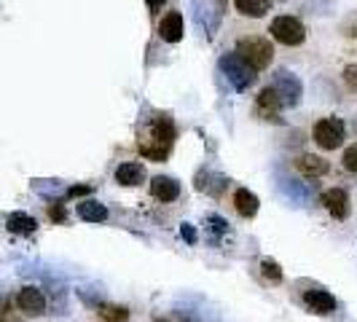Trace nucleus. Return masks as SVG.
<instances>
[{"label":"nucleus","instance_id":"obj_1","mask_svg":"<svg viewBox=\"0 0 357 322\" xmlns=\"http://www.w3.org/2000/svg\"><path fill=\"white\" fill-rule=\"evenodd\" d=\"M175 121L169 113H159L156 118H151V124L145 129V135H140L137 151L143 153L148 161H164L169 156V148L175 143Z\"/></svg>","mask_w":357,"mask_h":322},{"label":"nucleus","instance_id":"obj_2","mask_svg":"<svg viewBox=\"0 0 357 322\" xmlns=\"http://www.w3.org/2000/svg\"><path fill=\"white\" fill-rule=\"evenodd\" d=\"M236 54L250 65L252 70H266L274 59V46L268 38L261 36H248V38H239L236 40Z\"/></svg>","mask_w":357,"mask_h":322},{"label":"nucleus","instance_id":"obj_3","mask_svg":"<svg viewBox=\"0 0 357 322\" xmlns=\"http://www.w3.org/2000/svg\"><path fill=\"white\" fill-rule=\"evenodd\" d=\"M226 8H229V0H191V17L207 38L218 33Z\"/></svg>","mask_w":357,"mask_h":322},{"label":"nucleus","instance_id":"obj_4","mask_svg":"<svg viewBox=\"0 0 357 322\" xmlns=\"http://www.w3.org/2000/svg\"><path fill=\"white\" fill-rule=\"evenodd\" d=\"M218 68H220V72L226 75V81H229L236 91H248L252 84H255V78H258L255 70H252L250 65H248L236 52L223 54V56L218 59Z\"/></svg>","mask_w":357,"mask_h":322},{"label":"nucleus","instance_id":"obj_5","mask_svg":"<svg viewBox=\"0 0 357 322\" xmlns=\"http://www.w3.org/2000/svg\"><path fill=\"white\" fill-rule=\"evenodd\" d=\"M312 140L322 151H336L347 140V124L336 116H325L312 126Z\"/></svg>","mask_w":357,"mask_h":322},{"label":"nucleus","instance_id":"obj_6","mask_svg":"<svg viewBox=\"0 0 357 322\" xmlns=\"http://www.w3.org/2000/svg\"><path fill=\"white\" fill-rule=\"evenodd\" d=\"M268 33L277 43L282 46H301L306 40V27L298 17H290V14H282V17H274L271 24H268Z\"/></svg>","mask_w":357,"mask_h":322},{"label":"nucleus","instance_id":"obj_7","mask_svg":"<svg viewBox=\"0 0 357 322\" xmlns=\"http://www.w3.org/2000/svg\"><path fill=\"white\" fill-rule=\"evenodd\" d=\"M271 89L277 91L282 107H296L304 97V84L298 81V75H293L290 70H277L271 78Z\"/></svg>","mask_w":357,"mask_h":322},{"label":"nucleus","instance_id":"obj_8","mask_svg":"<svg viewBox=\"0 0 357 322\" xmlns=\"http://www.w3.org/2000/svg\"><path fill=\"white\" fill-rule=\"evenodd\" d=\"M14 306H17V312L22 317H43L46 309H49V298H46V293L40 287L27 285L17 293Z\"/></svg>","mask_w":357,"mask_h":322},{"label":"nucleus","instance_id":"obj_9","mask_svg":"<svg viewBox=\"0 0 357 322\" xmlns=\"http://www.w3.org/2000/svg\"><path fill=\"white\" fill-rule=\"evenodd\" d=\"M320 201H322V207L328 210V215L336 217V220H347L349 213H352V199H349V194H347L344 188H339V185L325 188L320 194Z\"/></svg>","mask_w":357,"mask_h":322},{"label":"nucleus","instance_id":"obj_10","mask_svg":"<svg viewBox=\"0 0 357 322\" xmlns=\"http://www.w3.org/2000/svg\"><path fill=\"white\" fill-rule=\"evenodd\" d=\"M304 306L312 312V314H333L336 309H339V301H336V296H331L328 290H322V287H312V290H306L304 293Z\"/></svg>","mask_w":357,"mask_h":322},{"label":"nucleus","instance_id":"obj_11","mask_svg":"<svg viewBox=\"0 0 357 322\" xmlns=\"http://www.w3.org/2000/svg\"><path fill=\"white\" fill-rule=\"evenodd\" d=\"M280 110H282V102H280V97H277V91L266 86V89H261V94L255 97V113L264 118V121H274V124H280L282 118H280Z\"/></svg>","mask_w":357,"mask_h":322},{"label":"nucleus","instance_id":"obj_12","mask_svg":"<svg viewBox=\"0 0 357 322\" xmlns=\"http://www.w3.org/2000/svg\"><path fill=\"white\" fill-rule=\"evenodd\" d=\"M277 188H280V194H282L287 201H293V204H298V207L309 204V199H312V194H309V188H306L304 183L287 178V175H282V172L277 175Z\"/></svg>","mask_w":357,"mask_h":322},{"label":"nucleus","instance_id":"obj_13","mask_svg":"<svg viewBox=\"0 0 357 322\" xmlns=\"http://www.w3.org/2000/svg\"><path fill=\"white\" fill-rule=\"evenodd\" d=\"M296 164V169L304 175V178H322V175H328L331 172V164H328V159H322V156H317V153H301L298 159L293 161Z\"/></svg>","mask_w":357,"mask_h":322},{"label":"nucleus","instance_id":"obj_14","mask_svg":"<svg viewBox=\"0 0 357 322\" xmlns=\"http://www.w3.org/2000/svg\"><path fill=\"white\" fill-rule=\"evenodd\" d=\"M116 183L124 188H137L145 183V167L140 161H124L116 167Z\"/></svg>","mask_w":357,"mask_h":322},{"label":"nucleus","instance_id":"obj_15","mask_svg":"<svg viewBox=\"0 0 357 322\" xmlns=\"http://www.w3.org/2000/svg\"><path fill=\"white\" fill-rule=\"evenodd\" d=\"M183 14L180 11H169L164 14L159 22V38L164 43H180L183 40Z\"/></svg>","mask_w":357,"mask_h":322},{"label":"nucleus","instance_id":"obj_16","mask_svg":"<svg viewBox=\"0 0 357 322\" xmlns=\"http://www.w3.org/2000/svg\"><path fill=\"white\" fill-rule=\"evenodd\" d=\"M151 197L169 204V201H175L180 197V183L175 178H169V175H156L151 180Z\"/></svg>","mask_w":357,"mask_h":322},{"label":"nucleus","instance_id":"obj_17","mask_svg":"<svg viewBox=\"0 0 357 322\" xmlns=\"http://www.w3.org/2000/svg\"><path fill=\"white\" fill-rule=\"evenodd\" d=\"M231 201H234V210L242 215V217H255L258 207H261V201H258V197L252 194L250 188H236Z\"/></svg>","mask_w":357,"mask_h":322},{"label":"nucleus","instance_id":"obj_18","mask_svg":"<svg viewBox=\"0 0 357 322\" xmlns=\"http://www.w3.org/2000/svg\"><path fill=\"white\" fill-rule=\"evenodd\" d=\"M75 213H78L81 220H86V223H105L107 220V207L100 204L97 199H84V201H78V204H75Z\"/></svg>","mask_w":357,"mask_h":322},{"label":"nucleus","instance_id":"obj_19","mask_svg":"<svg viewBox=\"0 0 357 322\" xmlns=\"http://www.w3.org/2000/svg\"><path fill=\"white\" fill-rule=\"evenodd\" d=\"M6 229H8L11 233H22V236H27V233L38 231V220L27 213H11L8 217H6Z\"/></svg>","mask_w":357,"mask_h":322},{"label":"nucleus","instance_id":"obj_20","mask_svg":"<svg viewBox=\"0 0 357 322\" xmlns=\"http://www.w3.org/2000/svg\"><path fill=\"white\" fill-rule=\"evenodd\" d=\"M274 0H234V8L242 14V17H250V19H261L266 17L271 11Z\"/></svg>","mask_w":357,"mask_h":322},{"label":"nucleus","instance_id":"obj_21","mask_svg":"<svg viewBox=\"0 0 357 322\" xmlns=\"http://www.w3.org/2000/svg\"><path fill=\"white\" fill-rule=\"evenodd\" d=\"M197 185L199 191H207L210 197H223V191L229 188V178H223L218 172H202Z\"/></svg>","mask_w":357,"mask_h":322},{"label":"nucleus","instance_id":"obj_22","mask_svg":"<svg viewBox=\"0 0 357 322\" xmlns=\"http://www.w3.org/2000/svg\"><path fill=\"white\" fill-rule=\"evenodd\" d=\"M97 317L102 322H129V309L126 306H119V304H102L97 306Z\"/></svg>","mask_w":357,"mask_h":322},{"label":"nucleus","instance_id":"obj_23","mask_svg":"<svg viewBox=\"0 0 357 322\" xmlns=\"http://www.w3.org/2000/svg\"><path fill=\"white\" fill-rule=\"evenodd\" d=\"M204 223H207V236H210V242H215V245L229 233V223H226V217H220V215H215V213L207 215Z\"/></svg>","mask_w":357,"mask_h":322},{"label":"nucleus","instance_id":"obj_24","mask_svg":"<svg viewBox=\"0 0 357 322\" xmlns=\"http://www.w3.org/2000/svg\"><path fill=\"white\" fill-rule=\"evenodd\" d=\"M261 271H264V277H266L268 282H274V285H280V282H282V266H280L277 261L264 258V261H261Z\"/></svg>","mask_w":357,"mask_h":322},{"label":"nucleus","instance_id":"obj_25","mask_svg":"<svg viewBox=\"0 0 357 322\" xmlns=\"http://www.w3.org/2000/svg\"><path fill=\"white\" fill-rule=\"evenodd\" d=\"M153 322H199V320L194 317V312H180V309H175V312L153 314Z\"/></svg>","mask_w":357,"mask_h":322},{"label":"nucleus","instance_id":"obj_26","mask_svg":"<svg viewBox=\"0 0 357 322\" xmlns=\"http://www.w3.org/2000/svg\"><path fill=\"white\" fill-rule=\"evenodd\" d=\"M341 167H344L347 172H355L357 175V143H352L347 151H344V156H341Z\"/></svg>","mask_w":357,"mask_h":322},{"label":"nucleus","instance_id":"obj_27","mask_svg":"<svg viewBox=\"0 0 357 322\" xmlns=\"http://www.w3.org/2000/svg\"><path fill=\"white\" fill-rule=\"evenodd\" d=\"M341 78H344L347 89L355 91V94H357V65H347V68L341 70Z\"/></svg>","mask_w":357,"mask_h":322},{"label":"nucleus","instance_id":"obj_28","mask_svg":"<svg viewBox=\"0 0 357 322\" xmlns=\"http://www.w3.org/2000/svg\"><path fill=\"white\" fill-rule=\"evenodd\" d=\"M0 322H24V317L14 312L11 304H0Z\"/></svg>","mask_w":357,"mask_h":322},{"label":"nucleus","instance_id":"obj_29","mask_svg":"<svg viewBox=\"0 0 357 322\" xmlns=\"http://www.w3.org/2000/svg\"><path fill=\"white\" fill-rule=\"evenodd\" d=\"M49 217H52L54 223H65L68 213H65V207H62L59 201H52V204H49Z\"/></svg>","mask_w":357,"mask_h":322},{"label":"nucleus","instance_id":"obj_30","mask_svg":"<svg viewBox=\"0 0 357 322\" xmlns=\"http://www.w3.org/2000/svg\"><path fill=\"white\" fill-rule=\"evenodd\" d=\"M180 236H183L188 245H197V231H194L191 223H183V226H180Z\"/></svg>","mask_w":357,"mask_h":322},{"label":"nucleus","instance_id":"obj_31","mask_svg":"<svg viewBox=\"0 0 357 322\" xmlns=\"http://www.w3.org/2000/svg\"><path fill=\"white\" fill-rule=\"evenodd\" d=\"M91 191H94V188H91V185H70V188H68V197H70V199H78V197H89Z\"/></svg>","mask_w":357,"mask_h":322},{"label":"nucleus","instance_id":"obj_32","mask_svg":"<svg viewBox=\"0 0 357 322\" xmlns=\"http://www.w3.org/2000/svg\"><path fill=\"white\" fill-rule=\"evenodd\" d=\"M344 36L357 38V14H355V17H349L347 22H344Z\"/></svg>","mask_w":357,"mask_h":322},{"label":"nucleus","instance_id":"obj_33","mask_svg":"<svg viewBox=\"0 0 357 322\" xmlns=\"http://www.w3.org/2000/svg\"><path fill=\"white\" fill-rule=\"evenodd\" d=\"M148 3V8H151V14H159L161 8L167 6V0H145Z\"/></svg>","mask_w":357,"mask_h":322},{"label":"nucleus","instance_id":"obj_34","mask_svg":"<svg viewBox=\"0 0 357 322\" xmlns=\"http://www.w3.org/2000/svg\"><path fill=\"white\" fill-rule=\"evenodd\" d=\"M352 126H355V132H357V116H355V121H352Z\"/></svg>","mask_w":357,"mask_h":322}]
</instances>
